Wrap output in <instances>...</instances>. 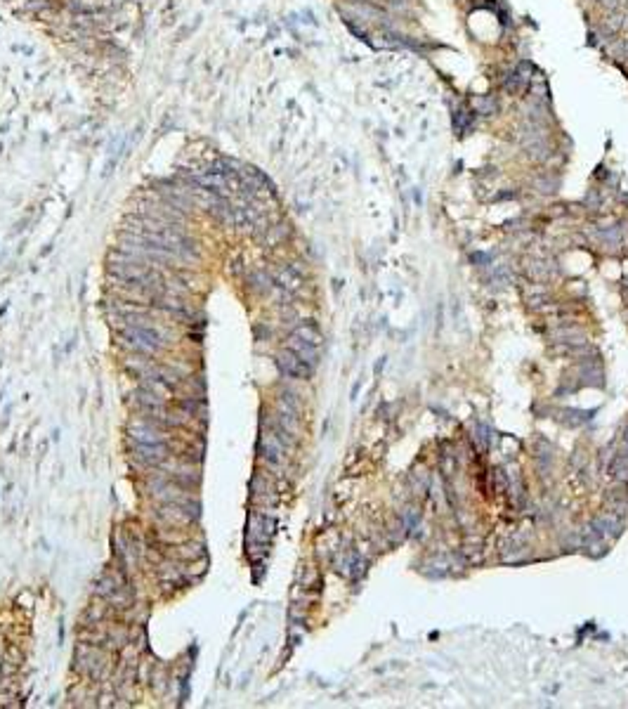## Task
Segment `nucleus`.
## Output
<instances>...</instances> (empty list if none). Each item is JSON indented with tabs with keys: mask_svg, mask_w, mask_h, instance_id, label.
Segmentation results:
<instances>
[{
	"mask_svg": "<svg viewBox=\"0 0 628 709\" xmlns=\"http://www.w3.org/2000/svg\"><path fill=\"white\" fill-rule=\"evenodd\" d=\"M121 341L125 348H130L133 353H145V355H156L161 350L168 348L166 331H163V326H159V324H154V326L123 324Z\"/></svg>",
	"mask_w": 628,
	"mask_h": 709,
	"instance_id": "1",
	"label": "nucleus"
},
{
	"mask_svg": "<svg viewBox=\"0 0 628 709\" xmlns=\"http://www.w3.org/2000/svg\"><path fill=\"white\" fill-rule=\"evenodd\" d=\"M76 667L90 678H102L109 671V653H104L99 646L81 641V646L76 648Z\"/></svg>",
	"mask_w": 628,
	"mask_h": 709,
	"instance_id": "2",
	"label": "nucleus"
},
{
	"mask_svg": "<svg viewBox=\"0 0 628 709\" xmlns=\"http://www.w3.org/2000/svg\"><path fill=\"white\" fill-rule=\"evenodd\" d=\"M128 435L133 438V443H145V445H170V435L163 431L161 426L152 424L147 419H137L135 424H130Z\"/></svg>",
	"mask_w": 628,
	"mask_h": 709,
	"instance_id": "3",
	"label": "nucleus"
},
{
	"mask_svg": "<svg viewBox=\"0 0 628 709\" xmlns=\"http://www.w3.org/2000/svg\"><path fill=\"white\" fill-rule=\"evenodd\" d=\"M130 452H133V456H135L140 463H145V466H154V468H159L161 463L168 461V459H170V447H168V445H145V443H133V447H130Z\"/></svg>",
	"mask_w": 628,
	"mask_h": 709,
	"instance_id": "4",
	"label": "nucleus"
},
{
	"mask_svg": "<svg viewBox=\"0 0 628 709\" xmlns=\"http://www.w3.org/2000/svg\"><path fill=\"white\" fill-rule=\"evenodd\" d=\"M260 449H262V456L267 459V463H272V466H279V463L284 461V445H281L279 435L262 433Z\"/></svg>",
	"mask_w": 628,
	"mask_h": 709,
	"instance_id": "5",
	"label": "nucleus"
},
{
	"mask_svg": "<svg viewBox=\"0 0 628 709\" xmlns=\"http://www.w3.org/2000/svg\"><path fill=\"white\" fill-rule=\"evenodd\" d=\"M279 367L284 369L286 374H291V376H309V367H307V362L300 360L293 350H286V353H281L279 355Z\"/></svg>",
	"mask_w": 628,
	"mask_h": 709,
	"instance_id": "6",
	"label": "nucleus"
},
{
	"mask_svg": "<svg viewBox=\"0 0 628 709\" xmlns=\"http://www.w3.org/2000/svg\"><path fill=\"white\" fill-rule=\"evenodd\" d=\"M172 556L179 558V561H196V558H201L203 556V546L199 544H179V546H172Z\"/></svg>",
	"mask_w": 628,
	"mask_h": 709,
	"instance_id": "7",
	"label": "nucleus"
},
{
	"mask_svg": "<svg viewBox=\"0 0 628 709\" xmlns=\"http://www.w3.org/2000/svg\"><path fill=\"white\" fill-rule=\"evenodd\" d=\"M475 109L480 111V114L489 116V114H494V111L499 109V104H496L494 97H477L475 99Z\"/></svg>",
	"mask_w": 628,
	"mask_h": 709,
	"instance_id": "8",
	"label": "nucleus"
}]
</instances>
